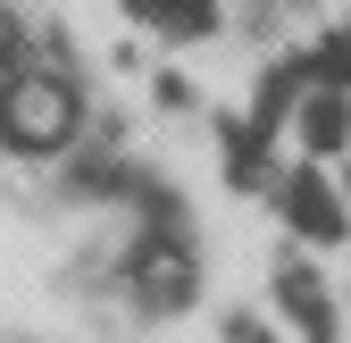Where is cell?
<instances>
[{
    "label": "cell",
    "mask_w": 351,
    "mask_h": 343,
    "mask_svg": "<svg viewBox=\"0 0 351 343\" xmlns=\"http://www.w3.org/2000/svg\"><path fill=\"white\" fill-rule=\"evenodd\" d=\"M84 134V93L51 67H17L0 84V143L25 151V159H51Z\"/></svg>",
    "instance_id": "cell-1"
},
{
    "label": "cell",
    "mask_w": 351,
    "mask_h": 343,
    "mask_svg": "<svg viewBox=\"0 0 351 343\" xmlns=\"http://www.w3.org/2000/svg\"><path fill=\"white\" fill-rule=\"evenodd\" d=\"M193 285H201V268H193L184 235H176V218L143 226L134 251H125V293H134L143 310H184V302H193Z\"/></svg>",
    "instance_id": "cell-2"
},
{
    "label": "cell",
    "mask_w": 351,
    "mask_h": 343,
    "mask_svg": "<svg viewBox=\"0 0 351 343\" xmlns=\"http://www.w3.org/2000/svg\"><path fill=\"white\" fill-rule=\"evenodd\" d=\"M276 209H285V226H293L301 243H343V235H351V201L335 193L326 159H301L293 176H276Z\"/></svg>",
    "instance_id": "cell-3"
},
{
    "label": "cell",
    "mask_w": 351,
    "mask_h": 343,
    "mask_svg": "<svg viewBox=\"0 0 351 343\" xmlns=\"http://www.w3.org/2000/svg\"><path fill=\"white\" fill-rule=\"evenodd\" d=\"M301 159H335L343 143H351V93H343V84H310V93H301Z\"/></svg>",
    "instance_id": "cell-4"
},
{
    "label": "cell",
    "mask_w": 351,
    "mask_h": 343,
    "mask_svg": "<svg viewBox=\"0 0 351 343\" xmlns=\"http://www.w3.org/2000/svg\"><path fill=\"white\" fill-rule=\"evenodd\" d=\"M276 310L310 335V343H335V293H326L310 268H276Z\"/></svg>",
    "instance_id": "cell-5"
},
{
    "label": "cell",
    "mask_w": 351,
    "mask_h": 343,
    "mask_svg": "<svg viewBox=\"0 0 351 343\" xmlns=\"http://www.w3.org/2000/svg\"><path fill=\"white\" fill-rule=\"evenodd\" d=\"M125 17L151 25L159 42H209L217 34V0H125Z\"/></svg>",
    "instance_id": "cell-6"
},
{
    "label": "cell",
    "mask_w": 351,
    "mask_h": 343,
    "mask_svg": "<svg viewBox=\"0 0 351 343\" xmlns=\"http://www.w3.org/2000/svg\"><path fill=\"white\" fill-rule=\"evenodd\" d=\"M226 335H234V343H276V335H259V327H251V318H234V327H226Z\"/></svg>",
    "instance_id": "cell-7"
}]
</instances>
